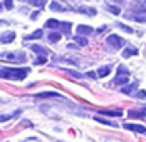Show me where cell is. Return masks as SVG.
<instances>
[{"label":"cell","mask_w":146,"mask_h":142,"mask_svg":"<svg viewBox=\"0 0 146 142\" xmlns=\"http://www.w3.org/2000/svg\"><path fill=\"white\" fill-rule=\"evenodd\" d=\"M74 40L77 42V45H81V47L88 45V39H86V37H82V35H76V37H74Z\"/></svg>","instance_id":"2e32d148"},{"label":"cell","mask_w":146,"mask_h":142,"mask_svg":"<svg viewBox=\"0 0 146 142\" xmlns=\"http://www.w3.org/2000/svg\"><path fill=\"white\" fill-rule=\"evenodd\" d=\"M106 9H108L111 14H114V15H119V14H121V9H119V7H114V5H108Z\"/></svg>","instance_id":"7402d4cb"},{"label":"cell","mask_w":146,"mask_h":142,"mask_svg":"<svg viewBox=\"0 0 146 142\" xmlns=\"http://www.w3.org/2000/svg\"><path fill=\"white\" fill-rule=\"evenodd\" d=\"M99 114L109 115V117H121L123 115V110H106V109H102V110H99Z\"/></svg>","instance_id":"ba28073f"},{"label":"cell","mask_w":146,"mask_h":142,"mask_svg":"<svg viewBox=\"0 0 146 142\" xmlns=\"http://www.w3.org/2000/svg\"><path fill=\"white\" fill-rule=\"evenodd\" d=\"M96 120H98V122H101V124H111L113 127H116V124H114V122H109V120H106V119H101V117H96Z\"/></svg>","instance_id":"d4e9b609"},{"label":"cell","mask_w":146,"mask_h":142,"mask_svg":"<svg viewBox=\"0 0 146 142\" xmlns=\"http://www.w3.org/2000/svg\"><path fill=\"white\" fill-rule=\"evenodd\" d=\"M117 27L123 28V30H124V32H128V34H133V32H134L131 27H128V25H123V24H117Z\"/></svg>","instance_id":"cb8c5ba5"},{"label":"cell","mask_w":146,"mask_h":142,"mask_svg":"<svg viewBox=\"0 0 146 142\" xmlns=\"http://www.w3.org/2000/svg\"><path fill=\"white\" fill-rule=\"evenodd\" d=\"M50 9H52V10H57V12H64V10H66V7H62L59 2H52V3H50Z\"/></svg>","instance_id":"ffe728a7"},{"label":"cell","mask_w":146,"mask_h":142,"mask_svg":"<svg viewBox=\"0 0 146 142\" xmlns=\"http://www.w3.org/2000/svg\"><path fill=\"white\" fill-rule=\"evenodd\" d=\"M124 129L138 132V134H146V127L145 126H139V124H124Z\"/></svg>","instance_id":"3957f363"},{"label":"cell","mask_w":146,"mask_h":142,"mask_svg":"<svg viewBox=\"0 0 146 142\" xmlns=\"http://www.w3.org/2000/svg\"><path fill=\"white\" fill-rule=\"evenodd\" d=\"M136 97H138V99H146V92L145 90H139V92L136 94Z\"/></svg>","instance_id":"83f0119b"},{"label":"cell","mask_w":146,"mask_h":142,"mask_svg":"<svg viewBox=\"0 0 146 142\" xmlns=\"http://www.w3.org/2000/svg\"><path fill=\"white\" fill-rule=\"evenodd\" d=\"M60 24H62V22L50 18V20H47V22H45V28H59V27H60Z\"/></svg>","instance_id":"4fadbf2b"},{"label":"cell","mask_w":146,"mask_h":142,"mask_svg":"<svg viewBox=\"0 0 146 142\" xmlns=\"http://www.w3.org/2000/svg\"><path fill=\"white\" fill-rule=\"evenodd\" d=\"M114 82H116V84H126V82H128V74H117V77L116 79H114Z\"/></svg>","instance_id":"9a60e30c"},{"label":"cell","mask_w":146,"mask_h":142,"mask_svg":"<svg viewBox=\"0 0 146 142\" xmlns=\"http://www.w3.org/2000/svg\"><path fill=\"white\" fill-rule=\"evenodd\" d=\"M35 97H39V99H47V97H60V94H57V92H40V94H37Z\"/></svg>","instance_id":"7c38bea8"},{"label":"cell","mask_w":146,"mask_h":142,"mask_svg":"<svg viewBox=\"0 0 146 142\" xmlns=\"http://www.w3.org/2000/svg\"><path fill=\"white\" fill-rule=\"evenodd\" d=\"M133 55H138V49L136 47H126L123 50V57L128 59V57H133Z\"/></svg>","instance_id":"8992f818"},{"label":"cell","mask_w":146,"mask_h":142,"mask_svg":"<svg viewBox=\"0 0 146 142\" xmlns=\"http://www.w3.org/2000/svg\"><path fill=\"white\" fill-rule=\"evenodd\" d=\"M109 72H111V67H101V69L96 72V74H98V77H106Z\"/></svg>","instance_id":"d6986e66"},{"label":"cell","mask_w":146,"mask_h":142,"mask_svg":"<svg viewBox=\"0 0 146 142\" xmlns=\"http://www.w3.org/2000/svg\"><path fill=\"white\" fill-rule=\"evenodd\" d=\"M37 17H39V12H34V14L30 15V18H32V20H37Z\"/></svg>","instance_id":"4dcf8cb0"},{"label":"cell","mask_w":146,"mask_h":142,"mask_svg":"<svg viewBox=\"0 0 146 142\" xmlns=\"http://www.w3.org/2000/svg\"><path fill=\"white\" fill-rule=\"evenodd\" d=\"M92 32H94V30L91 27H88V25H79V27H77V34H79V35H82V34H84V35H89V34H92Z\"/></svg>","instance_id":"8fae6325"},{"label":"cell","mask_w":146,"mask_h":142,"mask_svg":"<svg viewBox=\"0 0 146 142\" xmlns=\"http://www.w3.org/2000/svg\"><path fill=\"white\" fill-rule=\"evenodd\" d=\"M15 39V32H5L0 35V43H10Z\"/></svg>","instance_id":"277c9868"},{"label":"cell","mask_w":146,"mask_h":142,"mask_svg":"<svg viewBox=\"0 0 146 142\" xmlns=\"http://www.w3.org/2000/svg\"><path fill=\"white\" fill-rule=\"evenodd\" d=\"M45 60H47V59H45L44 55H42V57H39V59L35 60V65H39V64H45Z\"/></svg>","instance_id":"f1b7e54d"},{"label":"cell","mask_w":146,"mask_h":142,"mask_svg":"<svg viewBox=\"0 0 146 142\" xmlns=\"http://www.w3.org/2000/svg\"><path fill=\"white\" fill-rule=\"evenodd\" d=\"M27 2H29L30 5H35V7H39V9H44L47 0H27Z\"/></svg>","instance_id":"e0dca14e"},{"label":"cell","mask_w":146,"mask_h":142,"mask_svg":"<svg viewBox=\"0 0 146 142\" xmlns=\"http://www.w3.org/2000/svg\"><path fill=\"white\" fill-rule=\"evenodd\" d=\"M2 25H7V22H3V20H0V27H2Z\"/></svg>","instance_id":"1f68e13d"},{"label":"cell","mask_w":146,"mask_h":142,"mask_svg":"<svg viewBox=\"0 0 146 142\" xmlns=\"http://www.w3.org/2000/svg\"><path fill=\"white\" fill-rule=\"evenodd\" d=\"M60 37H62V35H60L59 32H52V34L49 35V42L56 43V42H59V40H60Z\"/></svg>","instance_id":"ac0fdd59"},{"label":"cell","mask_w":146,"mask_h":142,"mask_svg":"<svg viewBox=\"0 0 146 142\" xmlns=\"http://www.w3.org/2000/svg\"><path fill=\"white\" fill-rule=\"evenodd\" d=\"M106 42H108L109 47H113V49H121V47L126 43V40H123L119 35H109V37L106 39Z\"/></svg>","instance_id":"7a4b0ae2"},{"label":"cell","mask_w":146,"mask_h":142,"mask_svg":"<svg viewBox=\"0 0 146 142\" xmlns=\"http://www.w3.org/2000/svg\"><path fill=\"white\" fill-rule=\"evenodd\" d=\"M30 50H34V52H37V54H40V55H44V57L49 54L44 47H40V45H37V43H35V45H32V47H30Z\"/></svg>","instance_id":"5bb4252c"},{"label":"cell","mask_w":146,"mask_h":142,"mask_svg":"<svg viewBox=\"0 0 146 142\" xmlns=\"http://www.w3.org/2000/svg\"><path fill=\"white\" fill-rule=\"evenodd\" d=\"M42 34H44V30H42V28H39V30H35L34 34H30V35H27V37H25L24 40H25V42H30V40H35V39H40V37H42Z\"/></svg>","instance_id":"5b68a950"},{"label":"cell","mask_w":146,"mask_h":142,"mask_svg":"<svg viewBox=\"0 0 146 142\" xmlns=\"http://www.w3.org/2000/svg\"><path fill=\"white\" fill-rule=\"evenodd\" d=\"M19 114H20V110H17V112H14V114H9V115H0V122H7L9 119H12V117L19 115Z\"/></svg>","instance_id":"44dd1931"},{"label":"cell","mask_w":146,"mask_h":142,"mask_svg":"<svg viewBox=\"0 0 146 142\" xmlns=\"http://www.w3.org/2000/svg\"><path fill=\"white\" fill-rule=\"evenodd\" d=\"M3 5H5V9H12L14 7V0H5Z\"/></svg>","instance_id":"4316f807"},{"label":"cell","mask_w":146,"mask_h":142,"mask_svg":"<svg viewBox=\"0 0 146 142\" xmlns=\"http://www.w3.org/2000/svg\"><path fill=\"white\" fill-rule=\"evenodd\" d=\"M117 74H129V70H128L124 65H119V67H117Z\"/></svg>","instance_id":"484cf974"},{"label":"cell","mask_w":146,"mask_h":142,"mask_svg":"<svg viewBox=\"0 0 146 142\" xmlns=\"http://www.w3.org/2000/svg\"><path fill=\"white\" fill-rule=\"evenodd\" d=\"M136 89H138V82H131L129 85H124V87L121 89V92H123V94H128V95H129L133 90H136Z\"/></svg>","instance_id":"52a82bcc"},{"label":"cell","mask_w":146,"mask_h":142,"mask_svg":"<svg viewBox=\"0 0 146 142\" xmlns=\"http://www.w3.org/2000/svg\"><path fill=\"white\" fill-rule=\"evenodd\" d=\"M77 12H81V14H86V15H96V9L82 5V7H79V9H77Z\"/></svg>","instance_id":"9c48e42d"},{"label":"cell","mask_w":146,"mask_h":142,"mask_svg":"<svg viewBox=\"0 0 146 142\" xmlns=\"http://www.w3.org/2000/svg\"><path fill=\"white\" fill-rule=\"evenodd\" d=\"M29 74V69H2L0 77L9 80H24Z\"/></svg>","instance_id":"6da1fadb"},{"label":"cell","mask_w":146,"mask_h":142,"mask_svg":"<svg viewBox=\"0 0 146 142\" xmlns=\"http://www.w3.org/2000/svg\"><path fill=\"white\" fill-rule=\"evenodd\" d=\"M67 74H69V75H72V77H76V79H81V77H82V74L72 70V69H67Z\"/></svg>","instance_id":"603a6c76"},{"label":"cell","mask_w":146,"mask_h":142,"mask_svg":"<svg viewBox=\"0 0 146 142\" xmlns=\"http://www.w3.org/2000/svg\"><path fill=\"white\" fill-rule=\"evenodd\" d=\"M129 117H136V119H143L146 117V107L141 110H129Z\"/></svg>","instance_id":"30bf717a"},{"label":"cell","mask_w":146,"mask_h":142,"mask_svg":"<svg viewBox=\"0 0 146 142\" xmlns=\"http://www.w3.org/2000/svg\"><path fill=\"white\" fill-rule=\"evenodd\" d=\"M88 77H91V79H96V77H98V74H96V72H89Z\"/></svg>","instance_id":"f546056e"}]
</instances>
